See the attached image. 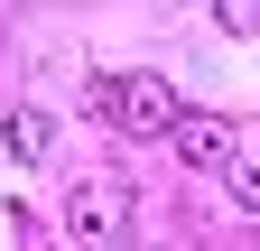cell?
Returning <instances> with one entry per match:
<instances>
[{"label": "cell", "mask_w": 260, "mask_h": 251, "mask_svg": "<svg viewBox=\"0 0 260 251\" xmlns=\"http://www.w3.org/2000/svg\"><path fill=\"white\" fill-rule=\"evenodd\" d=\"M65 233H75V242H121L130 233V205L112 196V186H84V196L65 205Z\"/></svg>", "instance_id": "7a4b0ae2"}, {"label": "cell", "mask_w": 260, "mask_h": 251, "mask_svg": "<svg viewBox=\"0 0 260 251\" xmlns=\"http://www.w3.org/2000/svg\"><path fill=\"white\" fill-rule=\"evenodd\" d=\"M93 112L112 121V131H130V140H168L177 131V93L158 84V75H121V84H93Z\"/></svg>", "instance_id": "6da1fadb"}, {"label": "cell", "mask_w": 260, "mask_h": 251, "mask_svg": "<svg viewBox=\"0 0 260 251\" xmlns=\"http://www.w3.org/2000/svg\"><path fill=\"white\" fill-rule=\"evenodd\" d=\"M168 140H177V159H186V168H233V159H242L233 131H223V121H205V112H186Z\"/></svg>", "instance_id": "3957f363"}, {"label": "cell", "mask_w": 260, "mask_h": 251, "mask_svg": "<svg viewBox=\"0 0 260 251\" xmlns=\"http://www.w3.org/2000/svg\"><path fill=\"white\" fill-rule=\"evenodd\" d=\"M233 205L260 214V159H233Z\"/></svg>", "instance_id": "5b68a950"}, {"label": "cell", "mask_w": 260, "mask_h": 251, "mask_svg": "<svg viewBox=\"0 0 260 251\" xmlns=\"http://www.w3.org/2000/svg\"><path fill=\"white\" fill-rule=\"evenodd\" d=\"M0 131H10V159H47V121L38 112H10Z\"/></svg>", "instance_id": "277c9868"}, {"label": "cell", "mask_w": 260, "mask_h": 251, "mask_svg": "<svg viewBox=\"0 0 260 251\" xmlns=\"http://www.w3.org/2000/svg\"><path fill=\"white\" fill-rule=\"evenodd\" d=\"M214 19L223 28H260V0H214Z\"/></svg>", "instance_id": "8992f818"}]
</instances>
